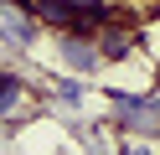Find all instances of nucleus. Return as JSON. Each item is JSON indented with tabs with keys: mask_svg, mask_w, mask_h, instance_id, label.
Listing matches in <instances>:
<instances>
[{
	"mask_svg": "<svg viewBox=\"0 0 160 155\" xmlns=\"http://www.w3.org/2000/svg\"><path fill=\"white\" fill-rule=\"evenodd\" d=\"M108 119H114V129H124L129 140H160V93L114 88L108 93Z\"/></svg>",
	"mask_w": 160,
	"mask_h": 155,
	"instance_id": "1",
	"label": "nucleus"
},
{
	"mask_svg": "<svg viewBox=\"0 0 160 155\" xmlns=\"http://www.w3.org/2000/svg\"><path fill=\"white\" fill-rule=\"evenodd\" d=\"M93 36H98L103 62H124V57L139 52V21H124V10L114 5V16H103V26H98Z\"/></svg>",
	"mask_w": 160,
	"mask_h": 155,
	"instance_id": "2",
	"label": "nucleus"
},
{
	"mask_svg": "<svg viewBox=\"0 0 160 155\" xmlns=\"http://www.w3.org/2000/svg\"><path fill=\"white\" fill-rule=\"evenodd\" d=\"M57 52H62V62L78 72V78H98V72L108 67L93 31H62V36H57Z\"/></svg>",
	"mask_w": 160,
	"mask_h": 155,
	"instance_id": "3",
	"label": "nucleus"
},
{
	"mask_svg": "<svg viewBox=\"0 0 160 155\" xmlns=\"http://www.w3.org/2000/svg\"><path fill=\"white\" fill-rule=\"evenodd\" d=\"M0 31H5L11 52H26L36 36H42V21L31 16V5H26V0H0Z\"/></svg>",
	"mask_w": 160,
	"mask_h": 155,
	"instance_id": "4",
	"label": "nucleus"
},
{
	"mask_svg": "<svg viewBox=\"0 0 160 155\" xmlns=\"http://www.w3.org/2000/svg\"><path fill=\"white\" fill-rule=\"evenodd\" d=\"M0 119L5 124H21L26 119V78L16 67H5V78H0Z\"/></svg>",
	"mask_w": 160,
	"mask_h": 155,
	"instance_id": "5",
	"label": "nucleus"
},
{
	"mask_svg": "<svg viewBox=\"0 0 160 155\" xmlns=\"http://www.w3.org/2000/svg\"><path fill=\"white\" fill-rule=\"evenodd\" d=\"M83 78H67V83H57V98H62V103H78V98H83Z\"/></svg>",
	"mask_w": 160,
	"mask_h": 155,
	"instance_id": "6",
	"label": "nucleus"
},
{
	"mask_svg": "<svg viewBox=\"0 0 160 155\" xmlns=\"http://www.w3.org/2000/svg\"><path fill=\"white\" fill-rule=\"evenodd\" d=\"M72 5H83V10H98V5H108V0H72Z\"/></svg>",
	"mask_w": 160,
	"mask_h": 155,
	"instance_id": "7",
	"label": "nucleus"
}]
</instances>
